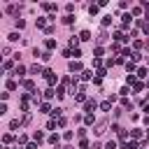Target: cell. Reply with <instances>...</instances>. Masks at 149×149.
<instances>
[{
    "instance_id": "cell-1",
    "label": "cell",
    "mask_w": 149,
    "mask_h": 149,
    "mask_svg": "<svg viewBox=\"0 0 149 149\" xmlns=\"http://www.w3.org/2000/svg\"><path fill=\"white\" fill-rule=\"evenodd\" d=\"M44 77H47V81H49V88H51V86H54V84L58 81V77H56V72H54V70H49V68L44 70Z\"/></svg>"
},
{
    "instance_id": "cell-2",
    "label": "cell",
    "mask_w": 149,
    "mask_h": 149,
    "mask_svg": "<svg viewBox=\"0 0 149 149\" xmlns=\"http://www.w3.org/2000/svg\"><path fill=\"white\" fill-rule=\"evenodd\" d=\"M95 107H98V102H95L93 98H88V100L84 102V112H86V114H93V112H95Z\"/></svg>"
},
{
    "instance_id": "cell-3",
    "label": "cell",
    "mask_w": 149,
    "mask_h": 149,
    "mask_svg": "<svg viewBox=\"0 0 149 149\" xmlns=\"http://www.w3.org/2000/svg\"><path fill=\"white\" fill-rule=\"evenodd\" d=\"M112 130L119 135V140H126V135H128V130H126V128H121L119 123H112Z\"/></svg>"
},
{
    "instance_id": "cell-4",
    "label": "cell",
    "mask_w": 149,
    "mask_h": 149,
    "mask_svg": "<svg viewBox=\"0 0 149 149\" xmlns=\"http://www.w3.org/2000/svg\"><path fill=\"white\" fill-rule=\"evenodd\" d=\"M68 70H70L72 74H74V72H79V74L84 72V70H81V63H79V61H70V63H68Z\"/></svg>"
},
{
    "instance_id": "cell-5",
    "label": "cell",
    "mask_w": 149,
    "mask_h": 149,
    "mask_svg": "<svg viewBox=\"0 0 149 149\" xmlns=\"http://www.w3.org/2000/svg\"><path fill=\"white\" fill-rule=\"evenodd\" d=\"M28 72H30V74H44V68H42L40 63H33V65L28 68Z\"/></svg>"
},
{
    "instance_id": "cell-6",
    "label": "cell",
    "mask_w": 149,
    "mask_h": 149,
    "mask_svg": "<svg viewBox=\"0 0 149 149\" xmlns=\"http://www.w3.org/2000/svg\"><path fill=\"white\" fill-rule=\"evenodd\" d=\"M105 128H107V121H100V123L95 126V135H102V133H105Z\"/></svg>"
},
{
    "instance_id": "cell-7",
    "label": "cell",
    "mask_w": 149,
    "mask_h": 149,
    "mask_svg": "<svg viewBox=\"0 0 149 149\" xmlns=\"http://www.w3.org/2000/svg\"><path fill=\"white\" fill-rule=\"evenodd\" d=\"M44 47H47V51H51V49H56V40H54V37H49V40L44 42Z\"/></svg>"
},
{
    "instance_id": "cell-8",
    "label": "cell",
    "mask_w": 149,
    "mask_h": 149,
    "mask_svg": "<svg viewBox=\"0 0 149 149\" xmlns=\"http://www.w3.org/2000/svg\"><path fill=\"white\" fill-rule=\"evenodd\" d=\"M26 72H28V70H26V65H16V68H14V74H19V77H23Z\"/></svg>"
},
{
    "instance_id": "cell-9",
    "label": "cell",
    "mask_w": 149,
    "mask_h": 149,
    "mask_svg": "<svg viewBox=\"0 0 149 149\" xmlns=\"http://www.w3.org/2000/svg\"><path fill=\"white\" fill-rule=\"evenodd\" d=\"M23 88H26V91H30V93H35V84H33L30 79H26V81H23Z\"/></svg>"
},
{
    "instance_id": "cell-10",
    "label": "cell",
    "mask_w": 149,
    "mask_h": 149,
    "mask_svg": "<svg viewBox=\"0 0 149 149\" xmlns=\"http://www.w3.org/2000/svg\"><path fill=\"white\" fill-rule=\"evenodd\" d=\"M100 109H102V112H112V100H105V102H100Z\"/></svg>"
},
{
    "instance_id": "cell-11",
    "label": "cell",
    "mask_w": 149,
    "mask_h": 149,
    "mask_svg": "<svg viewBox=\"0 0 149 149\" xmlns=\"http://www.w3.org/2000/svg\"><path fill=\"white\" fill-rule=\"evenodd\" d=\"M40 112H42V114H51L54 109L49 107V102H42V105H40Z\"/></svg>"
},
{
    "instance_id": "cell-12",
    "label": "cell",
    "mask_w": 149,
    "mask_h": 149,
    "mask_svg": "<svg viewBox=\"0 0 149 149\" xmlns=\"http://www.w3.org/2000/svg\"><path fill=\"white\" fill-rule=\"evenodd\" d=\"M33 140H35V142L40 144V142L44 140V133H42V130H35V133H33Z\"/></svg>"
},
{
    "instance_id": "cell-13",
    "label": "cell",
    "mask_w": 149,
    "mask_h": 149,
    "mask_svg": "<svg viewBox=\"0 0 149 149\" xmlns=\"http://www.w3.org/2000/svg\"><path fill=\"white\" fill-rule=\"evenodd\" d=\"M79 40H81V42L91 40V30H81V33H79Z\"/></svg>"
},
{
    "instance_id": "cell-14",
    "label": "cell",
    "mask_w": 149,
    "mask_h": 149,
    "mask_svg": "<svg viewBox=\"0 0 149 149\" xmlns=\"http://www.w3.org/2000/svg\"><path fill=\"white\" fill-rule=\"evenodd\" d=\"M42 95H44V98H47V100H51V98H54V95H56V88H47V91H44V93H42Z\"/></svg>"
},
{
    "instance_id": "cell-15",
    "label": "cell",
    "mask_w": 149,
    "mask_h": 149,
    "mask_svg": "<svg viewBox=\"0 0 149 149\" xmlns=\"http://www.w3.org/2000/svg\"><path fill=\"white\" fill-rule=\"evenodd\" d=\"M19 9H21V5H9V7H7L9 14H19Z\"/></svg>"
},
{
    "instance_id": "cell-16",
    "label": "cell",
    "mask_w": 149,
    "mask_h": 149,
    "mask_svg": "<svg viewBox=\"0 0 149 149\" xmlns=\"http://www.w3.org/2000/svg\"><path fill=\"white\" fill-rule=\"evenodd\" d=\"M81 79H86V81L93 79V70H84V72H81Z\"/></svg>"
},
{
    "instance_id": "cell-17",
    "label": "cell",
    "mask_w": 149,
    "mask_h": 149,
    "mask_svg": "<svg viewBox=\"0 0 149 149\" xmlns=\"http://www.w3.org/2000/svg\"><path fill=\"white\" fill-rule=\"evenodd\" d=\"M130 135H133V140H140V137H142V130H140V128H133Z\"/></svg>"
},
{
    "instance_id": "cell-18",
    "label": "cell",
    "mask_w": 149,
    "mask_h": 149,
    "mask_svg": "<svg viewBox=\"0 0 149 149\" xmlns=\"http://www.w3.org/2000/svg\"><path fill=\"white\" fill-rule=\"evenodd\" d=\"M58 140H61V135H58V133L49 135V142H51V144H56V147H58Z\"/></svg>"
},
{
    "instance_id": "cell-19",
    "label": "cell",
    "mask_w": 149,
    "mask_h": 149,
    "mask_svg": "<svg viewBox=\"0 0 149 149\" xmlns=\"http://www.w3.org/2000/svg\"><path fill=\"white\" fill-rule=\"evenodd\" d=\"M109 23H112V14H105V16H102V26H105V28H107V26H109Z\"/></svg>"
},
{
    "instance_id": "cell-20",
    "label": "cell",
    "mask_w": 149,
    "mask_h": 149,
    "mask_svg": "<svg viewBox=\"0 0 149 149\" xmlns=\"http://www.w3.org/2000/svg\"><path fill=\"white\" fill-rule=\"evenodd\" d=\"M102 54H105V49H102V47H95V49H93V56H95V58H100Z\"/></svg>"
},
{
    "instance_id": "cell-21",
    "label": "cell",
    "mask_w": 149,
    "mask_h": 149,
    "mask_svg": "<svg viewBox=\"0 0 149 149\" xmlns=\"http://www.w3.org/2000/svg\"><path fill=\"white\" fill-rule=\"evenodd\" d=\"M65 95V88H63V84L61 86H56V98H63Z\"/></svg>"
},
{
    "instance_id": "cell-22",
    "label": "cell",
    "mask_w": 149,
    "mask_h": 149,
    "mask_svg": "<svg viewBox=\"0 0 149 149\" xmlns=\"http://www.w3.org/2000/svg\"><path fill=\"white\" fill-rule=\"evenodd\" d=\"M40 58H42L44 63H47V61H51V51H42V56H40Z\"/></svg>"
},
{
    "instance_id": "cell-23",
    "label": "cell",
    "mask_w": 149,
    "mask_h": 149,
    "mask_svg": "<svg viewBox=\"0 0 149 149\" xmlns=\"http://www.w3.org/2000/svg\"><path fill=\"white\" fill-rule=\"evenodd\" d=\"M137 74H140V77H147V74H149V70L142 65V68H137Z\"/></svg>"
},
{
    "instance_id": "cell-24",
    "label": "cell",
    "mask_w": 149,
    "mask_h": 149,
    "mask_svg": "<svg viewBox=\"0 0 149 149\" xmlns=\"http://www.w3.org/2000/svg\"><path fill=\"white\" fill-rule=\"evenodd\" d=\"M16 86H19V84H16V81H14V79H9V81H7V91H14V88H16Z\"/></svg>"
},
{
    "instance_id": "cell-25",
    "label": "cell",
    "mask_w": 149,
    "mask_h": 149,
    "mask_svg": "<svg viewBox=\"0 0 149 149\" xmlns=\"http://www.w3.org/2000/svg\"><path fill=\"white\" fill-rule=\"evenodd\" d=\"M84 121H86V126H91V123L95 121V116H93V114H86V116H84Z\"/></svg>"
},
{
    "instance_id": "cell-26",
    "label": "cell",
    "mask_w": 149,
    "mask_h": 149,
    "mask_svg": "<svg viewBox=\"0 0 149 149\" xmlns=\"http://www.w3.org/2000/svg\"><path fill=\"white\" fill-rule=\"evenodd\" d=\"M91 147H93V144H91V142H86V140H81V142H79V149H91Z\"/></svg>"
},
{
    "instance_id": "cell-27",
    "label": "cell",
    "mask_w": 149,
    "mask_h": 149,
    "mask_svg": "<svg viewBox=\"0 0 149 149\" xmlns=\"http://www.w3.org/2000/svg\"><path fill=\"white\" fill-rule=\"evenodd\" d=\"M72 21H74L72 14H65V16H63V23H72Z\"/></svg>"
},
{
    "instance_id": "cell-28",
    "label": "cell",
    "mask_w": 149,
    "mask_h": 149,
    "mask_svg": "<svg viewBox=\"0 0 149 149\" xmlns=\"http://www.w3.org/2000/svg\"><path fill=\"white\" fill-rule=\"evenodd\" d=\"M126 70H128V72H135V63L128 61V63H126Z\"/></svg>"
},
{
    "instance_id": "cell-29",
    "label": "cell",
    "mask_w": 149,
    "mask_h": 149,
    "mask_svg": "<svg viewBox=\"0 0 149 149\" xmlns=\"http://www.w3.org/2000/svg\"><path fill=\"white\" fill-rule=\"evenodd\" d=\"M142 88H144L142 81H135V84H133V91H142Z\"/></svg>"
},
{
    "instance_id": "cell-30",
    "label": "cell",
    "mask_w": 149,
    "mask_h": 149,
    "mask_svg": "<svg viewBox=\"0 0 149 149\" xmlns=\"http://www.w3.org/2000/svg\"><path fill=\"white\" fill-rule=\"evenodd\" d=\"M47 21H49V19H37V28H44V26H47Z\"/></svg>"
},
{
    "instance_id": "cell-31",
    "label": "cell",
    "mask_w": 149,
    "mask_h": 149,
    "mask_svg": "<svg viewBox=\"0 0 149 149\" xmlns=\"http://www.w3.org/2000/svg\"><path fill=\"white\" fill-rule=\"evenodd\" d=\"M98 9H100L98 5H91V7H88V12H91V14H98Z\"/></svg>"
},
{
    "instance_id": "cell-32",
    "label": "cell",
    "mask_w": 149,
    "mask_h": 149,
    "mask_svg": "<svg viewBox=\"0 0 149 149\" xmlns=\"http://www.w3.org/2000/svg\"><path fill=\"white\" fill-rule=\"evenodd\" d=\"M19 37H21V35H19V33H12V35H9V42H16V40H19Z\"/></svg>"
},
{
    "instance_id": "cell-33",
    "label": "cell",
    "mask_w": 149,
    "mask_h": 149,
    "mask_svg": "<svg viewBox=\"0 0 149 149\" xmlns=\"http://www.w3.org/2000/svg\"><path fill=\"white\" fill-rule=\"evenodd\" d=\"M142 56H140V51H133V56H130V61H140Z\"/></svg>"
},
{
    "instance_id": "cell-34",
    "label": "cell",
    "mask_w": 149,
    "mask_h": 149,
    "mask_svg": "<svg viewBox=\"0 0 149 149\" xmlns=\"http://www.w3.org/2000/svg\"><path fill=\"white\" fill-rule=\"evenodd\" d=\"M119 93H121V95H123V98H126V95H128V93H130V88H128V86H123V88H121V91H119Z\"/></svg>"
},
{
    "instance_id": "cell-35",
    "label": "cell",
    "mask_w": 149,
    "mask_h": 149,
    "mask_svg": "<svg viewBox=\"0 0 149 149\" xmlns=\"http://www.w3.org/2000/svg\"><path fill=\"white\" fill-rule=\"evenodd\" d=\"M105 149H116V142H114V140H109V142H107V147H105Z\"/></svg>"
},
{
    "instance_id": "cell-36",
    "label": "cell",
    "mask_w": 149,
    "mask_h": 149,
    "mask_svg": "<svg viewBox=\"0 0 149 149\" xmlns=\"http://www.w3.org/2000/svg\"><path fill=\"white\" fill-rule=\"evenodd\" d=\"M26 149H37V142H28V144H26Z\"/></svg>"
},
{
    "instance_id": "cell-37",
    "label": "cell",
    "mask_w": 149,
    "mask_h": 149,
    "mask_svg": "<svg viewBox=\"0 0 149 149\" xmlns=\"http://www.w3.org/2000/svg\"><path fill=\"white\" fill-rule=\"evenodd\" d=\"M91 149H102V147H100V142H93V147H91Z\"/></svg>"
},
{
    "instance_id": "cell-38",
    "label": "cell",
    "mask_w": 149,
    "mask_h": 149,
    "mask_svg": "<svg viewBox=\"0 0 149 149\" xmlns=\"http://www.w3.org/2000/svg\"><path fill=\"white\" fill-rule=\"evenodd\" d=\"M63 149H74V147H72V144H65V147H63Z\"/></svg>"
},
{
    "instance_id": "cell-39",
    "label": "cell",
    "mask_w": 149,
    "mask_h": 149,
    "mask_svg": "<svg viewBox=\"0 0 149 149\" xmlns=\"http://www.w3.org/2000/svg\"><path fill=\"white\" fill-rule=\"evenodd\" d=\"M147 142H149V133H147Z\"/></svg>"
}]
</instances>
